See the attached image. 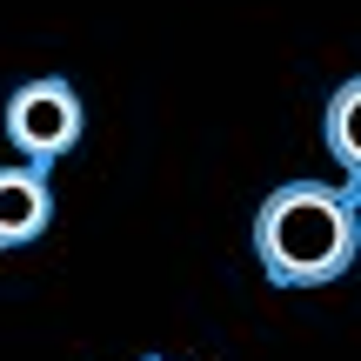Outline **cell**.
Here are the masks:
<instances>
[{
	"mask_svg": "<svg viewBox=\"0 0 361 361\" xmlns=\"http://www.w3.org/2000/svg\"><path fill=\"white\" fill-rule=\"evenodd\" d=\"M361 247L355 188L328 180H281L255 207V261L274 288H328L348 274Z\"/></svg>",
	"mask_w": 361,
	"mask_h": 361,
	"instance_id": "6da1fadb",
	"label": "cell"
},
{
	"mask_svg": "<svg viewBox=\"0 0 361 361\" xmlns=\"http://www.w3.org/2000/svg\"><path fill=\"white\" fill-rule=\"evenodd\" d=\"M80 128H87V107H80L74 80H61V74L20 80L13 101H7V114H0V134H7V147L27 161V168H54L61 154H74Z\"/></svg>",
	"mask_w": 361,
	"mask_h": 361,
	"instance_id": "7a4b0ae2",
	"label": "cell"
},
{
	"mask_svg": "<svg viewBox=\"0 0 361 361\" xmlns=\"http://www.w3.org/2000/svg\"><path fill=\"white\" fill-rule=\"evenodd\" d=\"M54 228V180L47 168H0V247H27Z\"/></svg>",
	"mask_w": 361,
	"mask_h": 361,
	"instance_id": "3957f363",
	"label": "cell"
},
{
	"mask_svg": "<svg viewBox=\"0 0 361 361\" xmlns=\"http://www.w3.org/2000/svg\"><path fill=\"white\" fill-rule=\"evenodd\" d=\"M355 107H361V87H355V80H341V87L328 94V114H322L328 161L348 174V188H355V168H361V147H355Z\"/></svg>",
	"mask_w": 361,
	"mask_h": 361,
	"instance_id": "277c9868",
	"label": "cell"
},
{
	"mask_svg": "<svg viewBox=\"0 0 361 361\" xmlns=\"http://www.w3.org/2000/svg\"><path fill=\"white\" fill-rule=\"evenodd\" d=\"M147 361H161V355H147Z\"/></svg>",
	"mask_w": 361,
	"mask_h": 361,
	"instance_id": "5b68a950",
	"label": "cell"
}]
</instances>
